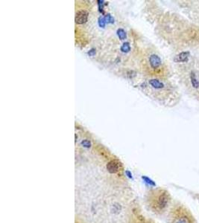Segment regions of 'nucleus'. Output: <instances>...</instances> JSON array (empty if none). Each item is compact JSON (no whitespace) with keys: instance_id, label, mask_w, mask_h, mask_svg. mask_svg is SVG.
<instances>
[{"instance_id":"39448f33","label":"nucleus","mask_w":199,"mask_h":223,"mask_svg":"<svg viewBox=\"0 0 199 223\" xmlns=\"http://www.w3.org/2000/svg\"><path fill=\"white\" fill-rule=\"evenodd\" d=\"M120 162L117 160H113L107 164V169L110 172L112 173H115V172H118L120 169Z\"/></svg>"},{"instance_id":"f03ea898","label":"nucleus","mask_w":199,"mask_h":223,"mask_svg":"<svg viewBox=\"0 0 199 223\" xmlns=\"http://www.w3.org/2000/svg\"><path fill=\"white\" fill-rule=\"evenodd\" d=\"M168 223H197V221L188 207L177 202L170 207Z\"/></svg>"},{"instance_id":"9b49d317","label":"nucleus","mask_w":199,"mask_h":223,"mask_svg":"<svg viewBox=\"0 0 199 223\" xmlns=\"http://www.w3.org/2000/svg\"><path fill=\"white\" fill-rule=\"evenodd\" d=\"M105 19L106 22H110V23H113V22H114V19H113V17H112L110 14H107V16L105 17Z\"/></svg>"},{"instance_id":"6e6552de","label":"nucleus","mask_w":199,"mask_h":223,"mask_svg":"<svg viewBox=\"0 0 199 223\" xmlns=\"http://www.w3.org/2000/svg\"><path fill=\"white\" fill-rule=\"evenodd\" d=\"M190 79H191V83H192V86L194 87L195 89H198L199 87V81L198 80V79H197L196 74L194 72L191 73Z\"/></svg>"},{"instance_id":"0eeeda50","label":"nucleus","mask_w":199,"mask_h":223,"mask_svg":"<svg viewBox=\"0 0 199 223\" xmlns=\"http://www.w3.org/2000/svg\"><path fill=\"white\" fill-rule=\"evenodd\" d=\"M149 84L154 89H163L164 84L157 79H152L149 80Z\"/></svg>"},{"instance_id":"1a4fd4ad","label":"nucleus","mask_w":199,"mask_h":223,"mask_svg":"<svg viewBox=\"0 0 199 223\" xmlns=\"http://www.w3.org/2000/svg\"><path fill=\"white\" fill-rule=\"evenodd\" d=\"M121 51L122 52H125V53H127V52H128L131 50V46L130 44H129V42H125V43H123L122 46H121L120 48Z\"/></svg>"},{"instance_id":"f8f14e48","label":"nucleus","mask_w":199,"mask_h":223,"mask_svg":"<svg viewBox=\"0 0 199 223\" xmlns=\"http://www.w3.org/2000/svg\"><path fill=\"white\" fill-rule=\"evenodd\" d=\"M98 24H99V26L102 27V28H104L105 26V18H103V17H100L99 19H98Z\"/></svg>"},{"instance_id":"4468645a","label":"nucleus","mask_w":199,"mask_h":223,"mask_svg":"<svg viewBox=\"0 0 199 223\" xmlns=\"http://www.w3.org/2000/svg\"><path fill=\"white\" fill-rule=\"evenodd\" d=\"M88 54L90 56H94L95 54H96V50H95L94 48H92V49L88 52Z\"/></svg>"},{"instance_id":"423d86ee","label":"nucleus","mask_w":199,"mask_h":223,"mask_svg":"<svg viewBox=\"0 0 199 223\" xmlns=\"http://www.w3.org/2000/svg\"><path fill=\"white\" fill-rule=\"evenodd\" d=\"M189 57V51H183L181 53L177 54L176 57H175V61L177 63L180 62H187L188 61Z\"/></svg>"},{"instance_id":"ddd939ff","label":"nucleus","mask_w":199,"mask_h":223,"mask_svg":"<svg viewBox=\"0 0 199 223\" xmlns=\"http://www.w3.org/2000/svg\"><path fill=\"white\" fill-rule=\"evenodd\" d=\"M82 144L83 145V146H84L86 147H90V145H91V143H90V142L88 140H84L82 141Z\"/></svg>"},{"instance_id":"f257e3e1","label":"nucleus","mask_w":199,"mask_h":223,"mask_svg":"<svg viewBox=\"0 0 199 223\" xmlns=\"http://www.w3.org/2000/svg\"><path fill=\"white\" fill-rule=\"evenodd\" d=\"M146 203L148 208L153 214L160 216L165 214L171 206V194L166 188H154L147 193Z\"/></svg>"},{"instance_id":"9d476101","label":"nucleus","mask_w":199,"mask_h":223,"mask_svg":"<svg viewBox=\"0 0 199 223\" xmlns=\"http://www.w3.org/2000/svg\"><path fill=\"white\" fill-rule=\"evenodd\" d=\"M117 35L120 40H125L126 38V33L122 28H119L117 30Z\"/></svg>"},{"instance_id":"20e7f679","label":"nucleus","mask_w":199,"mask_h":223,"mask_svg":"<svg viewBox=\"0 0 199 223\" xmlns=\"http://www.w3.org/2000/svg\"><path fill=\"white\" fill-rule=\"evenodd\" d=\"M148 61H149L150 66L153 69H158L162 64V61H161V59H160V57L155 54H151Z\"/></svg>"},{"instance_id":"7ed1b4c3","label":"nucleus","mask_w":199,"mask_h":223,"mask_svg":"<svg viewBox=\"0 0 199 223\" xmlns=\"http://www.w3.org/2000/svg\"><path fill=\"white\" fill-rule=\"evenodd\" d=\"M89 13L87 11H85V10L78 11V12L76 13V15H75V22L78 25L84 24V23L87 22V21Z\"/></svg>"}]
</instances>
